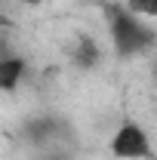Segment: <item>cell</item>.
Masks as SVG:
<instances>
[{
	"label": "cell",
	"mask_w": 157,
	"mask_h": 160,
	"mask_svg": "<svg viewBox=\"0 0 157 160\" xmlns=\"http://www.w3.org/2000/svg\"><path fill=\"white\" fill-rule=\"evenodd\" d=\"M96 3H102V0H96Z\"/></svg>",
	"instance_id": "8"
},
{
	"label": "cell",
	"mask_w": 157,
	"mask_h": 160,
	"mask_svg": "<svg viewBox=\"0 0 157 160\" xmlns=\"http://www.w3.org/2000/svg\"><path fill=\"white\" fill-rule=\"evenodd\" d=\"M71 65H77L80 71H93L102 65V46H99L93 37L80 34L77 43L71 46Z\"/></svg>",
	"instance_id": "5"
},
{
	"label": "cell",
	"mask_w": 157,
	"mask_h": 160,
	"mask_svg": "<svg viewBox=\"0 0 157 160\" xmlns=\"http://www.w3.org/2000/svg\"><path fill=\"white\" fill-rule=\"evenodd\" d=\"M123 6L142 19H157V0H126Z\"/></svg>",
	"instance_id": "6"
},
{
	"label": "cell",
	"mask_w": 157,
	"mask_h": 160,
	"mask_svg": "<svg viewBox=\"0 0 157 160\" xmlns=\"http://www.w3.org/2000/svg\"><path fill=\"white\" fill-rule=\"evenodd\" d=\"M108 151L117 160H157L148 129H145L139 120H133V117L120 120V126L114 129V136L108 142Z\"/></svg>",
	"instance_id": "2"
},
{
	"label": "cell",
	"mask_w": 157,
	"mask_h": 160,
	"mask_svg": "<svg viewBox=\"0 0 157 160\" xmlns=\"http://www.w3.org/2000/svg\"><path fill=\"white\" fill-rule=\"evenodd\" d=\"M105 19H108V37H111V46H114V56L123 62L145 56L157 43V31L142 16L129 12L123 3L120 6L117 3L105 6Z\"/></svg>",
	"instance_id": "1"
},
{
	"label": "cell",
	"mask_w": 157,
	"mask_h": 160,
	"mask_svg": "<svg viewBox=\"0 0 157 160\" xmlns=\"http://www.w3.org/2000/svg\"><path fill=\"white\" fill-rule=\"evenodd\" d=\"M151 77H154V83H157V59H154V65H151Z\"/></svg>",
	"instance_id": "7"
},
{
	"label": "cell",
	"mask_w": 157,
	"mask_h": 160,
	"mask_svg": "<svg viewBox=\"0 0 157 160\" xmlns=\"http://www.w3.org/2000/svg\"><path fill=\"white\" fill-rule=\"evenodd\" d=\"M62 120L53 117V114H40V117H31L25 123V139L31 142V145H46V142L59 139L62 136Z\"/></svg>",
	"instance_id": "3"
},
{
	"label": "cell",
	"mask_w": 157,
	"mask_h": 160,
	"mask_svg": "<svg viewBox=\"0 0 157 160\" xmlns=\"http://www.w3.org/2000/svg\"><path fill=\"white\" fill-rule=\"evenodd\" d=\"M28 74V59L13 52L6 59H0V92H16L22 86V80Z\"/></svg>",
	"instance_id": "4"
}]
</instances>
